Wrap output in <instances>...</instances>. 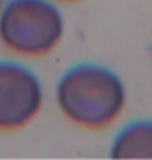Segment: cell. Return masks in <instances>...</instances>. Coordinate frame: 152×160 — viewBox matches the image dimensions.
I'll return each instance as SVG.
<instances>
[{
  "label": "cell",
  "mask_w": 152,
  "mask_h": 160,
  "mask_svg": "<svg viewBox=\"0 0 152 160\" xmlns=\"http://www.w3.org/2000/svg\"><path fill=\"white\" fill-rule=\"evenodd\" d=\"M57 105L75 124L100 129L121 114L126 92L113 70L95 64H79L69 69L57 83Z\"/></svg>",
  "instance_id": "cell-1"
},
{
  "label": "cell",
  "mask_w": 152,
  "mask_h": 160,
  "mask_svg": "<svg viewBox=\"0 0 152 160\" xmlns=\"http://www.w3.org/2000/svg\"><path fill=\"white\" fill-rule=\"evenodd\" d=\"M62 33V15L49 0H10L0 15V39L23 56L49 52Z\"/></svg>",
  "instance_id": "cell-2"
},
{
  "label": "cell",
  "mask_w": 152,
  "mask_h": 160,
  "mask_svg": "<svg viewBox=\"0 0 152 160\" xmlns=\"http://www.w3.org/2000/svg\"><path fill=\"white\" fill-rule=\"evenodd\" d=\"M113 158H152V121H134L114 137Z\"/></svg>",
  "instance_id": "cell-4"
},
{
  "label": "cell",
  "mask_w": 152,
  "mask_h": 160,
  "mask_svg": "<svg viewBox=\"0 0 152 160\" xmlns=\"http://www.w3.org/2000/svg\"><path fill=\"white\" fill-rule=\"evenodd\" d=\"M0 10H2V0H0Z\"/></svg>",
  "instance_id": "cell-5"
},
{
  "label": "cell",
  "mask_w": 152,
  "mask_h": 160,
  "mask_svg": "<svg viewBox=\"0 0 152 160\" xmlns=\"http://www.w3.org/2000/svg\"><path fill=\"white\" fill-rule=\"evenodd\" d=\"M43 90L38 77L15 62H0V129H18L39 111Z\"/></svg>",
  "instance_id": "cell-3"
}]
</instances>
